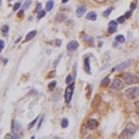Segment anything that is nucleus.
Masks as SVG:
<instances>
[{
    "mask_svg": "<svg viewBox=\"0 0 139 139\" xmlns=\"http://www.w3.org/2000/svg\"><path fill=\"white\" fill-rule=\"evenodd\" d=\"M124 95H126V98H128V99H134L139 95V88L138 87H131L124 92Z\"/></svg>",
    "mask_w": 139,
    "mask_h": 139,
    "instance_id": "f257e3e1",
    "label": "nucleus"
},
{
    "mask_svg": "<svg viewBox=\"0 0 139 139\" xmlns=\"http://www.w3.org/2000/svg\"><path fill=\"white\" fill-rule=\"evenodd\" d=\"M123 80L126 84H134L139 80V78L133 73H123Z\"/></svg>",
    "mask_w": 139,
    "mask_h": 139,
    "instance_id": "f03ea898",
    "label": "nucleus"
},
{
    "mask_svg": "<svg viewBox=\"0 0 139 139\" xmlns=\"http://www.w3.org/2000/svg\"><path fill=\"white\" fill-rule=\"evenodd\" d=\"M135 126L133 123H128L127 124V127L123 129V132H122V137H126V138H128V137H132L134 133H135Z\"/></svg>",
    "mask_w": 139,
    "mask_h": 139,
    "instance_id": "7ed1b4c3",
    "label": "nucleus"
},
{
    "mask_svg": "<svg viewBox=\"0 0 139 139\" xmlns=\"http://www.w3.org/2000/svg\"><path fill=\"white\" fill-rule=\"evenodd\" d=\"M123 87H124V83L120 78H115L111 82V84H110V88H111L112 90H121Z\"/></svg>",
    "mask_w": 139,
    "mask_h": 139,
    "instance_id": "20e7f679",
    "label": "nucleus"
},
{
    "mask_svg": "<svg viewBox=\"0 0 139 139\" xmlns=\"http://www.w3.org/2000/svg\"><path fill=\"white\" fill-rule=\"evenodd\" d=\"M12 133L15 135V138H20L21 133H22V127H21V123L13 121L12 122Z\"/></svg>",
    "mask_w": 139,
    "mask_h": 139,
    "instance_id": "39448f33",
    "label": "nucleus"
},
{
    "mask_svg": "<svg viewBox=\"0 0 139 139\" xmlns=\"http://www.w3.org/2000/svg\"><path fill=\"white\" fill-rule=\"evenodd\" d=\"M133 63V60H127V61H124V62H121L120 65H117V66H115V67L112 68V71L114 72H118V71H122V70H124V68H127V67H129V66Z\"/></svg>",
    "mask_w": 139,
    "mask_h": 139,
    "instance_id": "423d86ee",
    "label": "nucleus"
},
{
    "mask_svg": "<svg viewBox=\"0 0 139 139\" xmlns=\"http://www.w3.org/2000/svg\"><path fill=\"white\" fill-rule=\"evenodd\" d=\"M73 89H75V84L73 83H71L67 88H66V92H65V100H66V102H68L71 101V99H72V94H73Z\"/></svg>",
    "mask_w": 139,
    "mask_h": 139,
    "instance_id": "0eeeda50",
    "label": "nucleus"
},
{
    "mask_svg": "<svg viewBox=\"0 0 139 139\" xmlns=\"http://www.w3.org/2000/svg\"><path fill=\"white\" fill-rule=\"evenodd\" d=\"M117 23H118L117 21H110L109 22V29H107V32L109 33H115L116 29H117Z\"/></svg>",
    "mask_w": 139,
    "mask_h": 139,
    "instance_id": "6e6552de",
    "label": "nucleus"
},
{
    "mask_svg": "<svg viewBox=\"0 0 139 139\" xmlns=\"http://www.w3.org/2000/svg\"><path fill=\"white\" fill-rule=\"evenodd\" d=\"M87 127H88V129H95L98 127V121L97 120H94V118H92V120H89L88 121V123H87Z\"/></svg>",
    "mask_w": 139,
    "mask_h": 139,
    "instance_id": "1a4fd4ad",
    "label": "nucleus"
},
{
    "mask_svg": "<svg viewBox=\"0 0 139 139\" xmlns=\"http://www.w3.org/2000/svg\"><path fill=\"white\" fill-rule=\"evenodd\" d=\"M77 48H78V42H76V40H72L67 44V50L68 51H75V50H77Z\"/></svg>",
    "mask_w": 139,
    "mask_h": 139,
    "instance_id": "9d476101",
    "label": "nucleus"
},
{
    "mask_svg": "<svg viewBox=\"0 0 139 139\" xmlns=\"http://www.w3.org/2000/svg\"><path fill=\"white\" fill-rule=\"evenodd\" d=\"M89 57L90 55H88L85 59H84V71L88 73V75H90L92 71H90V65H89Z\"/></svg>",
    "mask_w": 139,
    "mask_h": 139,
    "instance_id": "9b49d317",
    "label": "nucleus"
},
{
    "mask_svg": "<svg viewBox=\"0 0 139 139\" xmlns=\"http://www.w3.org/2000/svg\"><path fill=\"white\" fill-rule=\"evenodd\" d=\"M85 11H87V6L85 5H80L78 9L76 10V15L78 17H80V16H83V15L85 13Z\"/></svg>",
    "mask_w": 139,
    "mask_h": 139,
    "instance_id": "f8f14e48",
    "label": "nucleus"
},
{
    "mask_svg": "<svg viewBox=\"0 0 139 139\" xmlns=\"http://www.w3.org/2000/svg\"><path fill=\"white\" fill-rule=\"evenodd\" d=\"M97 12H94V11H90V12H88L87 13V16H85V18L87 20H89V21H95L97 20Z\"/></svg>",
    "mask_w": 139,
    "mask_h": 139,
    "instance_id": "ddd939ff",
    "label": "nucleus"
},
{
    "mask_svg": "<svg viewBox=\"0 0 139 139\" xmlns=\"http://www.w3.org/2000/svg\"><path fill=\"white\" fill-rule=\"evenodd\" d=\"M82 37H83V40H84V42H88V43H89V45L93 46V44H94V39L92 38V37L87 35V34H83Z\"/></svg>",
    "mask_w": 139,
    "mask_h": 139,
    "instance_id": "4468645a",
    "label": "nucleus"
},
{
    "mask_svg": "<svg viewBox=\"0 0 139 139\" xmlns=\"http://www.w3.org/2000/svg\"><path fill=\"white\" fill-rule=\"evenodd\" d=\"M37 35V31H31V32H29L27 35H26V38H25V40L26 42H28V40H31V39H33L34 38V37Z\"/></svg>",
    "mask_w": 139,
    "mask_h": 139,
    "instance_id": "2eb2a0df",
    "label": "nucleus"
},
{
    "mask_svg": "<svg viewBox=\"0 0 139 139\" xmlns=\"http://www.w3.org/2000/svg\"><path fill=\"white\" fill-rule=\"evenodd\" d=\"M53 7H54V1H53V0H49V1L46 3L45 10L46 11H51V10H53Z\"/></svg>",
    "mask_w": 139,
    "mask_h": 139,
    "instance_id": "dca6fc26",
    "label": "nucleus"
},
{
    "mask_svg": "<svg viewBox=\"0 0 139 139\" xmlns=\"http://www.w3.org/2000/svg\"><path fill=\"white\" fill-rule=\"evenodd\" d=\"M63 20H66V15L65 13H59L56 17V22H62Z\"/></svg>",
    "mask_w": 139,
    "mask_h": 139,
    "instance_id": "f3484780",
    "label": "nucleus"
},
{
    "mask_svg": "<svg viewBox=\"0 0 139 139\" xmlns=\"http://www.w3.org/2000/svg\"><path fill=\"white\" fill-rule=\"evenodd\" d=\"M109 83H110V78H109V77H105L104 79H102V80H101V83H100V85H101V87H105V85H107Z\"/></svg>",
    "mask_w": 139,
    "mask_h": 139,
    "instance_id": "a211bd4d",
    "label": "nucleus"
},
{
    "mask_svg": "<svg viewBox=\"0 0 139 139\" xmlns=\"http://www.w3.org/2000/svg\"><path fill=\"white\" fill-rule=\"evenodd\" d=\"M112 10H114V7H112V6H111V7H109L107 10H105V11H104V13H102V16H104V17H107L111 13V11H112Z\"/></svg>",
    "mask_w": 139,
    "mask_h": 139,
    "instance_id": "6ab92c4d",
    "label": "nucleus"
},
{
    "mask_svg": "<svg viewBox=\"0 0 139 139\" xmlns=\"http://www.w3.org/2000/svg\"><path fill=\"white\" fill-rule=\"evenodd\" d=\"M73 79H75V77H73V76H67V77H66V84L73 83Z\"/></svg>",
    "mask_w": 139,
    "mask_h": 139,
    "instance_id": "aec40b11",
    "label": "nucleus"
},
{
    "mask_svg": "<svg viewBox=\"0 0 139 139\" xmlns=\"http://www.w3.org/2000/svg\"><path fill=\"white\" fill-rule=\"evenodd\" d=\"M68 126V120L67 118H62V121H61V127L62 128H66Z\"/></svg>",
    "mask_w": 139,
    "mask_h": 139,
    "instance_id": "412c9836",
    "label": "nucleus"
},
{
    "mask_svg": "<svg viewBox=\"0 0 139 139\" xmlns=\"http://www.w3.org/2000/svg\"><path fill=\"white\" fill-rule=\"evenodd\" d=\"M116 42H118V43H123V42H124V37L121 35V34H120V35H117V37H116Z\"/></svg>",
    "mask_w": 139,
    "mask_h": 139,
    "instance_id": "4be33fe9",
    "label": "nucleus"
},
{
    "mask_svg": "<svg viewBox=\"0 0 139 139\" xmlns=\"http://www.w3.org/2000/svg\"><path fill=\"white\" fill-rule=\"evenodd\" d=\"M38 118H39V117H37V118H34V120H33V121H32L31 123H29V126H28V128H32V127L34 126V124H35L37 122H38Z\"/></svg>",
    "mask_w": 139,
    "mask_h": 139,
    "instance_id": "5701e85b",
    "label": "nucleus"
},
{
    "mask_svg": "<svg viewBox=\"0 0 139 139\" xmlns=\"http://www.w3.org/2000/svg\"><path fill=\"white\" fill-rule=\"evenodd\" d=\"M45 12H46V10H44V11H39V12H38V20L43 18V17H44V15H45Z\"/></svg>",
    "mask_w": 139,
    "mask_h": 139,
    "instance_id": "b1692460",
    "label": "nucleus"
},
{
    "mask_svg": "<svg viewBox=\"0 0 139 139\" xmlns=\"http://www.w3.org/2000/svg\"><path fill=\"white\" fill-rule=\"evenodd\" d=\"M56 84H57V83L55 82V80H53V82H51V83L49 84V89H50V90H53V89H54V88L56 87Z\"/></svg>",
    "mask_w": 139,
    "mask_h": 139,
    "instance_id": "393cba45",
    "label": "nucleus"
},
{
    "mask_svg": "<svg viewBox=\"0 0 139 139\" xmlns=\"http://www.w3.org/2000/svg\"><path fill=\"white\" fill-rule=\"evenodd\" d=\"M1 32H3V34H6L7 32H9V26H3Z\"/></svg>",
    "mask_w": 139,
    "mask_h": 139,
    "instance_id": "a878e982",
    "label": "nucleus"
},
{
    "mask_svg": "<svg viewBox=\"0 0 139 139\" xmlns=\"http://www.w3.org/2000/svg\"><path fill=\"white\" fill-rule=\"evenodd\" d=\"M31 3H32V0H27V1L25 3V5H23V7H25V9H28L29 5H31Z\"/></svg>",
    "mask_w": 139,
    "mask_h": 139,
    "instance_id": "bb28decb",
    "label": "nucleus"
},
{
    "mask_svg": "<svg viewBox=\"0 0 139 139\" xmlns=\"http://www.w3.org/2000/svg\"><path fill=\"white\" fill-rule=\"evenodd\" d=\"M124 20H126V17H124V15H123V16L118 17V20H117V22H118V23H123V22H124Z\"/></svg>",
    "mask_w": 139,
    "mask_h": 139,
    "instance_id": "cd10ccee",
    "label": "nucleus"
},
{
    "mask_svg": "<svg viewBox=\"0 0 139 139\" xmlns=\"http://www.w3.org/2000/svg\"><path fill=\"white\" fill-rule=\"evenodd\" d=\"M131 16H132V10L131 11H127L126 13H124V17H126V18H129Z\"/></svg>",
    "mask_w": 139,
    "mask_h": 139,
    "instance_id": "c85d7f7f",
    "label": "nucleus"
},
{
    "mask_svg": "<svg viewBox=\"0 0 139 139\" xmlns=\"http://www.w3.org/2000/svg\"><path fill=\"white\" fill-rule=\"evenodd\" d=\"M135 6H137V1L134 0V1L131 4V10H134V9H135Z\"/></svg>",
    "mask_w": 139,
    "mask_h": 139,
    "instance_id": "c756f323",
    "label": "nucleus"
},
{
    "mask_svg": "<svg viewBox=\"0 0 139 139\" xmlns=\"http://www.w3.org/2000/svg\"><path fill=\"white\" fill-rule=\"evenodd\" d=\"M54 44H55V46H61V40H60V39H57V40L54 42Z\"/></svg>",
    "mask_w": 139,
    "mask_h": 139,
    "instance_id": "7c9ffc66",
    "label": "nucleus"
},
{
    "mask_svg": "<svg viewBox=\"0 0 139 139\" xmlns=\"http://www.w3.org/2000/svg\"><path fill=\"white\" fill-rule=\"evenodd\" d=\"M20 6H21V4H20V3H17V4H15V6H13V10H15V11H17V10L20 9Z\"/></svg>",
    "mask_w": 139,
    "mask_h": 139,
    "instance_id": "2f4dec72",
    "label": "nucleus"
},
{
    "mask_svg": "<svg viewBox=\"0 0 139 139\" xmlns=\"http://www.w3.org/2000/svg\"><path fill=\"white\" fill-rule=\"evenodd\" d=\"M4 45H5L4 40H0V51H3V49H4Z\"/></svg>",
    "mask_w": 139,
    "mask_h": 139,
    "instance_id": "473e14b6",
    "label": "nucleus"
},
{
    "mask_svg": "<svg viewBox=\"0 0 139 139\" xmlns=\"http://www.w3.org/2000/svg\"><path fill=\"white\" fill-rule=\"evenodd\" d=\"M40 9H42V4H38V5H37V7H35V11H40Z\"/></svg>",
    "mask_w": 139,
    "mask_h": 139,
    "instance_id": "72a5a7b5",
    "label": "nucleus"
},
{
    "mask_svg": "<svg viewBox=\"0 0 139 139\" xmlns=\"http://www.w3.org/2000/svg\"><path fill=\"white\" fill-rule=\"evenodd\" d=\"M43 120H44V117L42 116V117H40V121H39V123H38V128H40V126H42V123H43Z\"/></svg>",
    "mask_w": 139,
    "mask_h": 139,
    "instance_id": "f704fd0d",
    "label": "nucleus"
},
{
    "mask_svg": "<svg viewBox=\"0 0 139 139\" xmlns=\"http://www.w3.org/2000/svg\"><path fill=\"white\" fill-rule=\"evenodd\" d=\"M59 61H60V57H59V59H57V60H55V61H54V67H56V66H57Z\"/></svg>",
    "mask_w": 139,
    "mask_h": 139,
    "instance_id": "c9c22d12",
    "label": "nucleus"
},
{
    "mask_svg": "<svg viewBox=\"0 0 139 139\" xmlns=\"http://www.w3.org/2000/svg\"><path fill=\"white\" fill-rule=\"evenodd\" d=\"M94 1H97V3H104L105 0H94Z\"/></svg>",
    "mask_w": 139,
    "mask_h": 139,
    "instance_id": "e433bc0d",
    "label": "nucleus"
},
{
    "mask_svg": "<svg viewBox=\"0 0 139 139\" xmlns=\"http://www.w3.org/2000/svg\"><path fill=\"white\" fill-rule=\"evenodd\" d=\"M54 75H55V73H54V72H50V75H49V77H54Z\"/></svg>",
    "mask_w": 139,
    "mask_h": 139,
    "instance_id": "4c0bfd02",
    "label": "nucleus"
},
{
    "mask_svg": "<svg viewBox=\"0 0 139 139\" xmlns=\"http://www.w3.org/2000/svg\"><path fill=\"white\" fill-rule=\"evenodd\" d=\"M67 1H68V0H62V4H66Z\"/></svg>",
    "mask_w": 139,
    "mask_h": 139,
    "instance_id": "58836bf2",
    "label": "nucleus"
},
{
    "mask_svg": "<svg viewBox=\"0 0 139 139\" xmlns=\"http://www.w3.org/2000/svg\"><path fill=\"white\" fill-rule=\"evenodd\" d=\"M1 1H3V0H0V5H1Z\"/></svg>",
    "mask_w": 139,
    "mask_h": 139,
    "instance_id": "ea45409f",
    "label": "nucleus"
},
{
    "mask_svg": "<svg viewBox=\"0 0 139 139\" xmlns=\"http://www.w3.org/2000/svg\"><path fill=\"white\" fill-rule=\"evenodd\" d=\"M138 106H139V102H138Z\"/></svg>",
    "mask_w": 139,
    "mask_h": 139,
    "instance_id": "a19ab883",
    "label": "nucleus"
}]
</instances>
